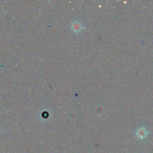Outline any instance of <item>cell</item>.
Returning <instances> with one entry per match:
<instances>
[{"mask_svg": "<svg viewBox=\"0 0 153 153\" xmlns=\"http://www.w3.org/2000/svg\"><path fill=\"white\" fill-rule=\"evenodd\" d=\"M137 133H138V135L140 136V137H143V136H145L146 134V131L145 128H141L140 129L138 130V131H137Z\"/></svg>", "mask_w": 153, "mask_h": 153, "instance_id": "1", "label": "cell"}]
</instances>
